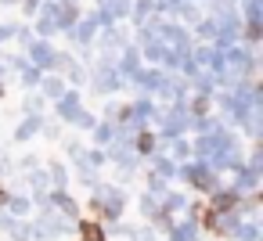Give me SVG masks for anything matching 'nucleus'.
Returning a JSON list of instances; mask_svg holds the SVG:
<instances>
[{"instance_id": "obj_2", "label": "nucleus", "mask_w": 263, "mask_h": 241, "mask_svg": "<svg viewBox=\"0 0 263 241\" xmlns=\"http://www.w3.org/2000/svg\"><path fill=\"white\" fill-rule=\"evenodd\" d=\"M80 234H83V241H105V234H101V227L94 219H83L80 223Z\"/></svg>"}, {"instance_id": "obj_5", "label": "nucleus", "mask_w": 263, "mask_h": 241, "mask_svg": "<svg viewBox=\"0 0 263 241\" xmlns=\"http://www.w3.org/2000/svg\"><path fill=\"white\" fill-rule=\"evenodd\" d=\"M0 94H4V90H0Z\"/></svg>"}, {"instance_id": "obj_4", "label": "nucleus", "mask_w": 263, "mask_h": 241, "mask_svg": "<svg viewBox=\"0 0 263 241\" xmlns=\"http://www.w3.org/2000/svg\"><path fill=\"white\" fill-rule=\"evenodd\" d=\"M137 148H141V151H152V148H155L152 133H141V137H137Z\"/></svg>"}, {"instance_id": "obj_1", "label": "nucleus", "mask_w": 263, "mask_h": 241, "mask_svg": "<svg viewBox=\"0 0 263 241\" xmlns=\"http://www.w3.org/2000/svg\"><path fill=\"white\" fill-rule=\"evenodd\" d=\"M198 219H202V227H205V230L223 234V227H220V219H216V212H213V209H198Z\"/></svg>"}, {"instance_id": "obj_3", "label": "nucleus", "mask_w": 263, "mask_h": 241, "mask_svg": "<svg viewBox=\"0 0 263 241\" xmlns=\"http://www.w3.org/2000/svg\"><path fill=\"white\" fill-rule=\"evenodd\" d=\"M231 205H238V198H234V194L227 191V194H220V198H216V205H213V212H223V209H231Z\"/></svg>"}]
</instances>
